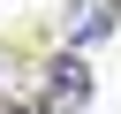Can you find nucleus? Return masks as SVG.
Returning a JSON list of instances; mask_svg holds the SVG:
<instances>
[{"mask_svg": "<svg viewBox=\"0 0 121 114\" xmlns=\"http://www.w3.org/2000/svg\"><path fill=\"white\" fill-rule=\"evenodd\" d=\"M91 99V68L76 61V53H60L53 68H45V114H68V106H83Z\"/></svg>", "mask_w": 121, "mask_h": 114, "instance_id": "nucleus-1", "label": "nucleus"}, {"mask_svg": "<svg viewBox=\"0 0 121 114\" xmlns=\"http://www.w3.org/2000/svg\"><path fill=\"white\" fill-rule=\"evenodd\" d=\"M113 8H121V0H76V15H68V53L98 46V38L113 30Z\"/></svg>", "mask_w": 121, "mask_h": 114, "instance_id": "nucleus-2", "label": "nucleus"}]
</instances>
